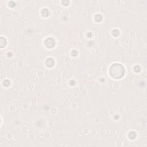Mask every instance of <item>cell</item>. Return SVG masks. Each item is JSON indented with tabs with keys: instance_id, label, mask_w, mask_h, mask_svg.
I'll use <instances>...</instances> for the list:
<instances>
[{
	"instance_id": "obj_1",
	"label": "cell",
	"mask_w": 147,
	"mask_h": 147,
	"mask_svg": "<svg viewBox=\"0 0 147 147\" xmlns=\"http://www.w3.org/2000/svg\"><path fill=\"white\" fill-rule=\"evenodd\" d=\"M124 68L119 64H114L110 68V73L115 78H120L124 74Z\"/></svg>"
}]
</instances>
